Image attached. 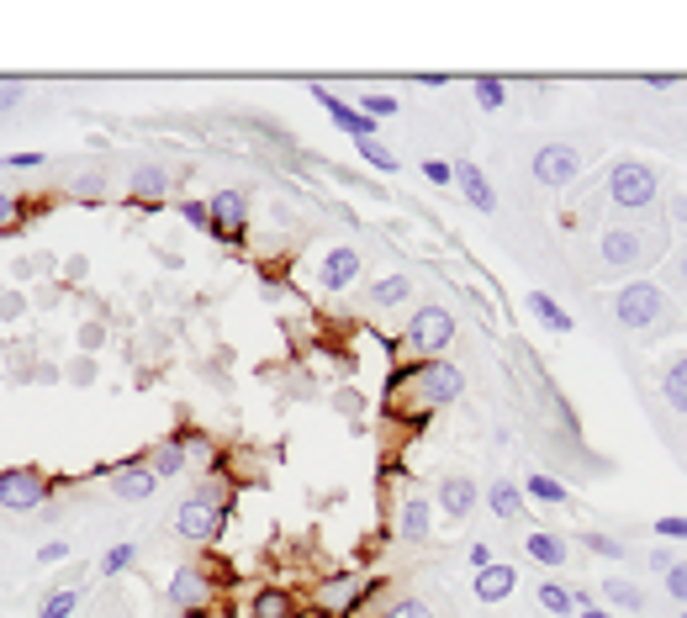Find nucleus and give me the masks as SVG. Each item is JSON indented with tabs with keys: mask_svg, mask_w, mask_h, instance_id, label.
Returning <instances> with one entry per match:
<instances>
[{
	"mask_svg": "<svg viewBox=\"0 0 687 618\" xmlns=\"http://www.w3.org/2000/svg\"><path fill=\"white\" fill-rule=\"evenodd\" d=\"M228 481H201L191 497L180 502V513H175V529L180 539H191V545H212V539L222 534V518H228Z\"/></svg>",
	"mask_w": 687,
	"mask_h": 618,
	"instance_id": "f257e3e1",
	"label": "nucleus"
},
{
	"mask_svg": "<svg viewBox=\"0 0 687 618\" xmlns=\"http://www.w3.org/2000/svg\"><path fill=\"white\" fill-rule=\"evenodd\" d=\"M402 386H407V402L413 407H444L466 391V370L450 360H418L413 370H402Z\"/></svg>",
	"mask_w": 687,
	"mask_h": 618,
	"instance_id": "f03ea898",
	"label": "nucleus"
},
{
	"mask_svg": "<svg viewBox=\"0 0 687 618\" xmlns=\"http://www.w3.org/2000/svg\"><path fill=\"white\" fill-rule=\"evenodd\" d=\"M656 191H661V180H656V164H645V159H619L614 164V175H608V201L619 206V212H651L656 206Z\"/></svg>",
	"mask_w": 687,
	"mask_h": 618,
	"instance_id": "7ed1b4c3",
	"label": "nucleus"
},
{
	"mask_svg": "<svg viewBox=\"0 0 687 618\" xmlns=\"http://www.w3.org/2000/svg\"><path fill=\"white\" fill-rule=\"evenodd\" d=\"M614 317H619V328H656L672 317V302H666V291L656 286V280H629V286L614 291Z\"/></svg>",
	"mask_w": 687,
	"mask_h": 618,
	"instance_id": "20e7f679",
	"label": "nucleus"
},
{
	"mask_svg": "<svg viewBox=\"0 0 687 618\" xmlns=\"http://www.w3.org/2000/svg\"><path fill=\"white\" fill-rule=\"evenodd\" d=\"M402 344L413 349L418 360H439V354L455 344V312H450V307H439V302L418 307L413 317H407V333H402Z\"/></svg>",
	"mask_w": 687,
	"mask_h": 618,
	"instance_id": "39448f33",
	"label": "nucleus"
},
{
	"mask_svg": "<svg viewBox=\"0 0 687 618\" xmlns=\"http://www.w3.org/2000/svg\"><path fill=\"white\" fill-rule=\"evenodd\" d=\"M48 502V476L37 471V465H6L0 471V508L6 513H37Z\"/></svg>",
	"mask_w": 687,
	"mask_h": 618,
	"instance_id": "423d86ee",
	"label": "nucleus"
},
{
	"mask_svg": "<svg viewBox=\"0 0 687 618\" xmlns=\"http://www.w3.org/2000/svg\"><path fill=\"white\" fill-rule=\"evenodd\" d=\"M207 217H212V238L238 249L249 238V191H217L207 201Z\"/></svg>",
	"mask_w": 687,
	"mask_h": 618,
	"instance_id": "0eeeda50",
	"label": "nucleus"
},
{
	"mask_svg": "<svg viewBox=\"0 0 687 618\" xmlns=\"http://www.w3.org/2000/svg\"><path fill=\"white\" fill-rule=\"evenodd\" d=\"M598 259H603V270H635L640 259H651V238L640 228H608L598 238Z\"/></svg>",
	"mask_w": 687,
	"mask_h": 618,
	"instance_id": "6e6552de",
	"label": "nucleus"
},
{
	"mask_svg": "<svg viewBox=\"0 0 687 618\" xmlns=\"http://www.w3.org/2000/svg\"><path fill=\"white\" fill-rule=\"evenodd\" d=\"M582 175V154L571 143H540L534 148V180L550 185V191H561V185H571Z\"/></svg>",
	"mask_w": 687,
	"mask_h": 618,
	"instance_id": "1a4fd4ad",
	"label": "nucleus"
},
{
	"mask_svg": "<svg viewBox=\"0 0 687 618\" xmlns=\"http://www.w3.org/2000/svg\"><path fill=\"white\" fill-rule=\"evenodd\" d=\"M212 576L201 571V566H180L175 576H170V608H180L185 618H201L212 608Z\"/></svg>",
	"mask_w": 687,
	"mask_h": 618,
	"instance_id": "9d476101",
	"label": "nucleus"
},
{
	"mask_svg": "<svg viewBox=\"0 0 687 618\" xmlns=\"http://www.w3.org/2000/svg\"><path fill=\"white\" fill-rule=\"evenodd\" d=\"M101 476L111 481V497L117 502H148L159 492V476L148 471L143 460H117V465H101Z\"/></svg>",
	"mask_w": 687,
	"mask_h": 618,
	"instance_id": "9b49d317",
	"label": "nucleus"
},
{
	"mask_svg": "<svg viewBox=\"0 0 687 618\" xmlns=\"http://www.w3.org/2000/svg\"><path fill=\"white\" fill-rule=\"evenodd\" d=\"M312 101H318V106L328 111V117H333V127H339V133H349V138H355V143H370V138H376V122H370V117H365L360 106H349V101H339V96H333L328 85H312Z\"/></svg>",
	"mask_w": 687,
	"mask_h": 618,
	"instance_id": "f8f14e48",
	"label": "nucleus"
},
{
	"mask_svg": "<svg viewBox=\"0 0 687 618\" xmlns=\"http://www.w3.org/2000/svg\"><path fill=\"white\" fill-rule=\"evenodd\" d=\"M355 275H360V249L339 243V249H328V254H323V270H318L323 291H349V286H355Z\"/></svg>",
	"mask_w": 687,
	"mask_h": 618,
	"instance_id": "ddd939ff",
	"label": "nucleus"
},
{
	"mask_svg": "<svg viewBox=\"0 0 687 618\" xmlns=\"http://www.w3.org/2000/svg\"><path fill=\"white\" fill-rule=\"evenodd\" d=\"M434 502L450 518H466V513H476V502H481V486L471 481V476H444L439 481V492H434Z\"/></svg>",
	"mask_w": 687,
	"mask_h": 618,
	"instance_id": "4468645a",
	"label": "nucleus"
},
{
	"mask_svg": "<svg viewBox=\"0 0 687 618\" xmlns=\"http://www.w3.org/2000/svg\"><path fill=\"white\" fill-rule=\"evenodd\" d=\"M127 191H133L143 206H159L164 196H170V170H164V164H138V170L127 175Z\"/></svg>",
	"mask_w": 687,
	"mask_h": 618,
	"instance_id": "2eb2a0df",
	"label": "nucleus"
},
{
	"mask_svg": "<svg viewBox=\"0 0 687 618\" xmlns=\"http://www.w3.org/2000/svg\"><path fill=\"white\" fill-rule=\"evenodd\" d=\"M455 185L466 191V201L476 212H497V191H492V180L481 175V164H455Z\"/></svg>",
	"mask_w": 687,
	"mask_h": 618,
	"instance_id": "dca6fc26",
	"label": "nucleus"
},
{
	"mask_svg": "<svg viewBox=\"0 0 687 618\" xmlns=\"http://www.w3.org/2000/svg\"><path fill=\"white\" fill-rule=\"evenodd\" d=\"M434 529V502L429 497H407L402 502V545H423Z\"/></svg>",
	"mask_w": 687,
	"mask_h": 618,
	"instance_id": "f3484780",
	"label": "nucleus"
},
{
	"mask_svg": "<svg viewBox=\"0 0 687 618\" xmlns=\"http://www.w3.org/2000/svg\"><path fill=\"white\" fill-rule=\"evenodd\" d=\"M143 465H148V471H154L159 481H170V476H180L185 465H191V455H185V444H180V439H159V444L143 455Z\"/></svg>",
	"mask_w": 687,
	"mask_h": 618,
	"instance_id": "a211bd4d",
	"label": "nucleus"
},
{
	"mask_svg": "<svg viewBox=\"0 0 687 618\" xmlns=\"http://www.w3.org/2000/svg\"><path fill=\"white\" fill-rule=\"evenodd\" d=\"M513 587H518V571L513 566H492L487 571H476V597L481 603H503V597H513Z\"/></svg>",
	"mask_w": 687,
	"mask_h": 618,
	"instance_id": "6ab92c4d",
	"label": "nucleus"
},
{
	"mask_svg": "<svg viewBox=\"0 0 687 618\" xmlns=\"http://www.w3.org/2000/svg\"><path fill=\"white\" fill-rule=\"evenodd\" d=\"M249 618H296V592H286V587H259L254 603H249Z\"/></svg>",
	"mask_w": 687,
	"mask_h": 618,
	"instance_id": "aec40b11",
	"label": "nucleus"
},
{
	"mask_svg": "<svg viewBox=\"0 0 687 618\" xmlns=\"http://www.w3.org/2000/svg\"><path fill=\"white\" fill-rule=\"evenodd\" d=\"M487 508L497 513V518H524V486H513L508 476H497L492 486H487Z\"/></svg>",
	"mask_w": 687,
	"mask_h": 618,
	"instance_id": "412c9836",
	"label": "nucleus"
},
{
	"mask_svg": "<svg viewBox=\"0 0 687 618\" xmlns=\"http://www.w3.org/2000/svg\"><path fill=\"white\" fill-rule=\"evenodd\" d=\"M370 302H376L381 312L407 307V302H413V275H381L376 286H370Z\"/></svg>",
	"mask_w": 687,
	"mask_h": 618,
	"instance_id": "4be33fe9",
	"label": "nucleus"
},
{
	"mask_svg": "<svg viewBox=\"0 0 687 618\" xmlns=\"http://www.w3.org/2000/svg\"><path fill=\"white\" fill-rule=\"evenodd\" d=\"M524 550H529V560H540V566H550V571H555V566H566V555H571V550H566V539H561V534H550V529H534V534L524 539Z\"/></svg>",
	"mask_w": 687,
	"mask_h": 618,
	"instance_id": "5701e85b",
	"label": "nucleus"
},
{
	"mask_svg": "<svg viewBox=\"0 0 687 618\" xmlns=\"http://www.w3.org/2000/svg\"><path fill=\"white\" fill-rule=\"evenodd\" d=\"M661 397L672 402L677 412H687V354H677V360L661 370Z\"/></svg>",
	"mask_w": 687,
	"mask_h": 618,
	"instance_id": "b1692460",
	"label": "nucleus"
},
{
	"mask_svg": "<svg viewBox=\"0 0 687 618\" xmlns=\"http://www.w3.org/2000/svg\"><path fill=\"white\" fill-rule=\"evenodd\" d=\"M529 312L540 317V323H545L550 333H571V312H566L561 302H550L545 291H529Z\"/></svg>",
	"mask_w": 687,
	"mask_h": 618,
	"instance_id": "393cba45",
	"label": "nucleus"
},
{
	"mask_svg": "<svg viewBox=\"0 0 687 618\" xmlns=\"http://www.w3.org/2000/svg\"><path fill=\"white\" fill-rule=\"evenodd\" d=\"M524 492L534 497V502H550V508H561V502H571V492L555 476H545V471H534L529 481H524Z\"/></svg>",
	"mask_w": 687,
	"mask_h": 618,
	"instance_id": "a878e982",
	"label": "nucleus"
},
{
	"mask_svg": "<svg viewBox=\"0 0 687 618\" xmlns=\"http://www.w3.org/2000/svg\"><path fill=\"white\" fill-rule=\"evenodd\" d=\"M74 608H80V587H59L37 603V618H69Z\"/></svg>",
	"mask_w": 687,
	"mask_h": 618,
	"instance_id": "bb28decb",
	"label": "nucleus"
},
{
	"mask_svg": "<svg viewBox=\"0 0 687 618\" xmlns=\"http://www.w3.org/2000/svg\"><path fill=\"white\" fill-rule=\"evenodd\" d=\"M603 597H608L614 608H624V613H640V608H645V592H640L635 582H619V576H614V582H603Z\"/></svg>",
	"mask_w": 687,
	"mask_h": 618,
	"instance_id": "cd10ccee",
	"label": "nucleus"
},
{
	"mask_svg": "<svg viewBox=\"0 0 687 618\" xmlns=\"http://www.w3.org/2000/svg\"><path fill=\"white\" fill-rule=\"evenodd\" d=\"M471 90H476V106H481V111H503V106H508V85L492 80V74L471 80Z\"/></svg>",
	"mask_w": 687,
	"mask_h": 618,
	"instance_id": "c85d7f7f",
	"label": "nucleus"
},
{
	"mask_svg": "<svg viewBox=\"0 0 687 618\" xmlns=\"http://www.w3.org/2000/svg\"><path fill=\"white\" fill-rule=\"evenodd\" d=\"M534 597H540L545 613H577V608H571V587H561V582H540V592H534Z\"/></svg>",
	"mask_w": 687,
	"mask_h": 618,
	"instance_id": "c756f323",
	"label": "nucleus"
},
{
	"mask_svg": "<svg viewBox=\"0 0 687 618\" xmlns=\"http://www.w3.org/2000/svg\"><path fill=\"white\" fill-rule=\"evenodd\" d=\"M133 560H138V545H111V550L101 555V576H122Z\"/></svg>",
	"mask_w": 687,
	"mask_h": 618,
	"instance_id": "7c9ffc66",
	"label": "nucleus"
},
{
	"mask_svg": "<svg viewBox=\"0 0 687 618\" xmlns=\"http://www.w3.org/2000/svg\"><path fill=\"white\" fill-rule=\"evenodd\" d=\"M355 148H360V159H365V164H376L381 175H392V170H397V154H392V148H386V143H376V138H370V143H355Z\"/></svg>",
	"mask_w": 687,
	"mask_h": 618,
	"instance_id": "2f4dec72",
	"label": "nucleus"
},
{
	"mask_svg": "<svg viewBox=\"0 0 687 618\" xmlns=\"http://www.w3.org/2000/svg\"><path fill=\"white\" fill-rule=\"evenodd\" d=\"M582 545H587L592 555H603V560H624V545H619L614 534H598V529H592V534L582 539Z\"/></svg>",
	"mask_w": 687,
	"mask_h": 618,
	"instance_id": "473e14b6",
	"label": "nucleus"
},
{
	"mask_svg": "<svg viewBox=\"0 0 687 618\" xmlns=\"http://www.w3.org/2000/svg\"><path fill=\"white\" fill-rule=\"evenodd\" d=\"M360 111H365L370 122H376V117H397V101L381 96V90H370V96H360Z\"/></svg>",
	"mask_w": 687,
	"mask_h": 618,
	"instance_id": "72a5a7b5",
	"label": "nucleus"
},
{
	"mask_svg": "<svg viewBox=\"0 0 687 618\" xmlns=\"http://www.w3.org/2000/svg\"><path fill=\"white\" fill-rule=\"evenodd\" d=\"M175 212H180L185 222H191V228H196V233H212V217H207V201H180V206H175Z\"/></svg>",
	"mask_w": 687,
	"mask_h": 618,
	"instance_id": "f704fd0d",
	"label": "nucleus"
},
{
	"mask_svg": "<svg viewBox=\"0 0 687 618\" xmlns=\"http://www.w3.org/2000/svg\"><path fill=\"white\" fill-rule=\"evenodd\" d=\"M22 96H27V80H16V74H0V111L22 106Z\"/></svg>",
	"mask_w": 687,
	"mask_h": 618,
	"instance_id": "c9c22d12",
	"label": "nucleus"
},
{
	"mask_svg": "<svg viewBox=\"0 0 687 618\" xmlns=\"http://www.w3.org/2000/svg\"><path fill=\"white\" fill-rule=\"evenodd\" d=\"M386 618H434V608L423 603V597H402V603L386 608Z\"/></svg>",
	"mask_w": 687,
	"mask_h": 618,
	"instance_id": "e433bc0d",
	"label": "nucleus"
},
{
	"mask_svg": "<svg viewBox=\"0 0 687 618\" xmlns=\"http://www.w3.org/2000/svg\"><path fill=\"white\" fill-rule=\"evenodd\" d=\"M666 592H672V603H687V560H672V571H666Z\"/></svg>",
	"mask_w": 687,
	"mask_h": 618,
	"instance_id": "4c0bfd02",
	"label": "nucleus"
},
{
	"mask_svg": "<svg viewBox=\"0 0 687 618\" xmlns=\"http://www.w3.org/2000/svg\"><path fill=\"white\" fill-rule=\"evenodd\" d=\"M185 444V455H212V434H196V428H185V434H175Z\"/></svg>",
	"mask_w": 687,
	"mask_h": 618,
	"instance_id": "58836bf2",
	"label": "nucleus"
},
{
	"mask_svg": "<svg viewBox=\"0 0 687 618\" xmlns=\"http://www.w3.org/2000/svg\"><path fill=\"white\" fill-rule=\"evenodd\" d=\"M6 170H16V175L43 170V154H32V148H22V154H6Z\"/></svg>",
	"mask_w": 687,
	"mask_h": 618,
	"instance_id": "ea45409f",
	"label": "nucleus"
},
{
	"mask_svg": "<svg viewBox=\"0 0 687 618\" xmlns=\"http://www.w3.org/2000/svg\"><path fill=\"white\" fill-rule=\"evenodd\" d=\"M423 175H429L434 185H450L455 180V164L450 159H423Z\"/></svg>",
	"mask_w": 687,
	"mask_h": 618,
	"instance_id": "a19ab883",
	"label": "nucleus"
},
{
	"mask_svg": "<svg viewBox=\"0 0 687 618\" xmlns=\"http://www.w3.org/2000/svg\"><path fill=\"white\" fill-rule=\"evenodd\" d=\"M69 381H74V386H90V381H96V360H90V354H80V360L69 365Z\"/></svg>",
	"mask_w": 687,
	"mask_h": 618,
	"instance_id": "79ce46f5",
	"label": "nucleus"
},
{
	"mask_svg": "<svg viewBox=\"0 0 687 618\" xmlns=\"http://www.w3.org/2000/svg\"><path fill=\"white\" fill-rule=\"evenodd\" d=\"M16 222H22V212H16V196H11V191H0V233H11Z\"/></svg>",
	"mask_w": 687,
	"mask_h": 618,
	"instance_id": "37998d69",
	"label": "nucleus"
},
{
	"mask_svg": "<svg viewBox=\"0 0 687 618\" xmlns=\"http://www.w3.org/2000/svg\"><path fill=\"white\" fill-rule=\"evenodd\" d=\"M106 191V175H80L74 180V196H85V201H96Z\"/></svg>",
	"mask_w": 687,
	"mask_h": 618,
	"instance_id": "c03bdc74",
	"label": "nucleus"
},
{
	"mask_svg": "<svg viewBox=\"0 0 687 618\" xmlns=\"http://www.w3.org/2000/svg\"><path fill=\"white\" fill-rule=\"evenodd\" d=\"M37 560H43V566H59V560H69V545L64 539H48V545H37Z\"/></svg>",
	"mask_w": 687,
	"mask_h": 618,
	"instance_id": "a18cd8bd",
	"label": "nucleus"
},
{
	"mask_svg": "<svg viewBox=\"0 0 687 618\" xmlns=\"http://www.w3.org/2000/svg\"><path fill=\"white\" fill-rule=\"evenodd\" d=\"M101 344H106V328H101V323H85V328H80V349L90 354V349H101Z\"/></svg>",
	"mask_w": 687,
	"mask_h": 618,
	"instance_id": "49530a36",
	"label": "nucleus"
},
{
	"mask_svg": "<svg viewBox=\"0 0 687 618\" xmlns=\"http://www.w3.org/2000/svg\"><path fill=\"white\" fill-rule=\"evenodd\" d=\"M656 534L661 539H687V518H656Z\"/></svg>",
	"mask_w": 687,
	"mask_h": 618,
	"instance_id": "de8ad7c7",
	"label": "nucleus"
},
{
	"mask_svg": "<svg viewBox=\"0 0 687 618\" xmlns=\"http://www.w3.org/2000/svg\"><path fill=\"white\" fill-rule=\"evenodd\" d=\"M471 566L487 571V566H492V545H471Z\"/></svg>",
	"mask_w": 687,
	"mask_h": 618,
	"instance_id": "09e8293b",
	"label": "nucleus"
},
{
	"mask_svg": "<svg viewBox=\"0 0 687 618\" xmlns=\"http://www.w3.org/2000/svg\"><path fill=\"white\" fill-rule=\"evenodd\" d=\"M651 571H661V576L672 571V550H651Z\"/></svg>",
	"mask_w": 687,
	"mask_h": 618,
	"instance_id": "8fccbe9b",
	"label": "nucleus"
},
{
	"mask_svg": "<svg viewBox=\"0 0 687 618\" xmlns=\"http://www.w3.org/2000/svg\"><path fill=\"white\" fill-rule=\"evenodd\" d=\"M645 85H651V90H672L677 74H645Z\"/></svg>",
	"mask_w": 687,
	"mask_h": 618,
	"instance_id": "3c124183",
	"label": "nucleus"
},
{
	"mask_svg": "<svg viewBox=\"0 0 687 618\" xmlns=\"http://www.w3.org/2000/svg\"><path fill=\"white\" fill-rule=\"evenodd\" d=\"M16 312H22V296L6 291V296H0V317H16Z\"/></svg>",
	"mask_w": 687,
	"mask_h": 618,
	"instance_id": "603ef678",
	"label": "nucleus"
},
{
	"mask_svg": "<svg viewBox=\"0 0 687 618\" xmlns=\"http://www.w3.org/2000/svg\"><path fill=\"white\" fill-rule=\"evenodd\" d=\"M672 222H682V228H687V196L672 201Z\"/></svg>",
	"mask_w": 687,
	"mask_h": 618,
	"instance_id": "864d4df0",
	"label": "nucleus"
},
{
	"mask_svg": "<svg viewBox=\"0 0 687 618\" xmlns=\"http://www.w3.org/2000/svg\"><path fill=\"white\" fill-rule=\"evenodd\" d=\"M677 280H682V286H687V249H682V259H677Z\"/></svg>",
	"mask_w": 687,
	"mask_h": 618,
	"instance_id": "5fc2aeb1",
	"label": "nucleus"
},
{
	"mask_svg": "<svg viewBox=\"0 0 687 618\" xmlns=\"http://www.w3.org/2000/svg\"><path fill=\"white\" fill-rule=\"evenodd\" d=\"M582 618H614V613H603V608H582Z\"/></svg>",
	"mask_w": 687,
	"mask_h": 618,
	"instance_id": "6e6d98bb",
	"label": "nucleus"
},
{
	"mask_svg": "<svg viewBox=\"0 0 687 618\" xmlns=\"http://www.w3.org/2000/svg\"><path fill=\"white\" fill-rule=\"evenodd\" d=\"M682 618H687V613H682Z\"/></svg>",
	"mask_w": 687,
	"mask_h": 618,
	"instance_id": "4d7b16f0",
	"label": "nucleus"
},
{
	"mask_svg": "<svg viewBox=\"0 0 687 618\" xmlns=\"http://www.w3.org/2000/svg\"><path fill=\"white\" fill-rule=\"evenodd\" d=\"M117 618H122V613H117Z\"/></svg>",
	"mask_w": 687,
	"mask_h": 618,
	"instance_id": "13d9d810",
	"label": "nucleus"
}]
</instances>
